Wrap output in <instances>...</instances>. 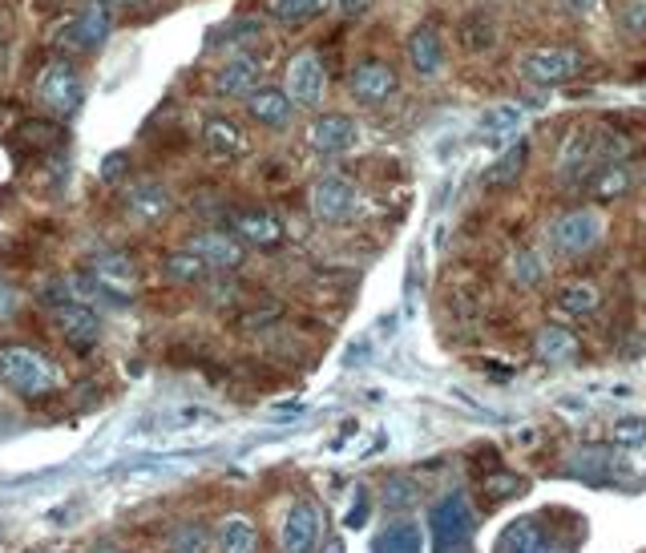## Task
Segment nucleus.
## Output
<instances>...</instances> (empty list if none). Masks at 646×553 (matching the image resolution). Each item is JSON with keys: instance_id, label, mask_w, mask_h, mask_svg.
Here are the masks:
<instances>
[{"instance_id": "nucleus-7", "label": "nucleus", "mask_w": 646, "mask_h": 553, "mask_svg": "<svg viewBox=\"0 0 646 553\" xmlns=\"http://www.w3.org/2000/svg\"><path fill=\"white\" fill-rule=\"evenodd\" d=\"M356 206V186L340 174H323L315 186H311V210L319 223H344Z\"/></svg>"}, {"instance_id": "nucleus-25", "label": "nucleus", "mask_w": 646, "mask_h": 553, "mask_svg": "<svg viewBox=\"0 0 646 553\" xmlns=\"http://www.w3.org/2000/svg\"><path fill=\"white\" fill-rule=\"evenodd\" d=\"M162 271H166V279L170 283H182V287H190V283H202L206 279V263L186 247V251H174V255H166V263H162Z\"/></svg>"}, {"instance_id": "nucleus-35", "label": "nucleus", "mask_w": 646, "mask_h": 553, "mask_svg": "<svg viewBox=\"0 0 646 553\" xmlns=\"http://www.w3.org/2000/svg\"><path fill=\"white\" fill-rule=\"evenodd\" d=\"M513 271H517V279H521L525 287H533V283H542V279H546V267L537 263V255H533V251H521V255L513 259Z\"/></svg>"}, {"instance_id": "nucleus-37", "label": "nucleus", "mask_w": 646, "mask_h": 553, "mask_svg": "<svg viewBox=\"0 0 646 553\" xmlns=\"http://www.w3.org/2000/svg\"><path fill=\"white\" fill-rule=\"evenodd\" d=\"M279 315H283V307H279V303H259V307H255V311H247V315H243L239 323H243L247 331H259V327H267V323H275Z\"/></svg>"}, {"instance_id": "nucleus-41", "label": "nucleus", "mask_w": 646, "mask_h": 553, "mask_svg": "<svg viewBox=\"0 0 646 553\" xmlns=\"http://www.w3.org/2000/svg\"><path fill=\"white\" fill-rule=\"evenodd\" d=\"M122 170H126V154H110V158H105V166H101L105 178H118Z\"/></svg>"}, {"instance_id": "nucleus-40", "label": "nucleus", "mask_w": 646, "mask_h": 553, "mask_svg": "<svg viewBox=\"0 0 646 553\" xmlns=\"http://www.w3.org/2000/svg\"><path fill=\"white\" fill-rule=\"evenodd\" d=\"M210 412H202V408H178V412H170L166 416V428H186V424H194V420H206Z\"/></svg>"}, {"instance_id": "nucleus-17", "label": "nucleus", "mask_w": 646, "mask_h": 553, "mask_svg": "<svg viewBox=\"0 0 646 553\" xmlns=\"http://www.w3.org/2000/svg\"><path fill=\"white\" fill-rule=\"evenodd\" d=\"M408 61L420 77H437L445 69V45H441V33L433 25H420L408 37Z\"/></svg>"}, {"instance_id": "nucleus-19", "label": "nucleus", "mask_w": 646, "mask_h": 553, "mask_svg": "<svg viewBox=\"0 0 646 553\" xmlns=\"http://www.w3.org/2000/svg\"><path fill=\"white\" fill-rule=\"evenodd\" d=\"M235 235L251 247H275L283 239V223L267 210H239L235 214Z\"/></svg>"}, {"instance_id": "nucleus-36", "label": "nucleus", "mask_w": 646, "mask_h": 553, "mask_svg": "<svg viewBox=\"0 0 646 553\" xmlns=\"http://www.w3.org/2000/svg\"><path fill=\"white\" fill-rule=\"evenodd\" d=\"M614 440H618V445H642V440H646V420L642 416H630V420H618L614 424Z\"/></svg>"}, {"instance_id": "nucleus-10", "label": "nucleus", "mask_w": 646, "mask_h": 553, "mask_svg": "<svg viewBox=\"0 0 646 553\" xmlns=\"http://www.w3.org/2000/svg\"><path fill=\"white\" fill-rule=\"evenodd\" d=\"M53 319H57L61 336L73 348H93L101 340V315L93 307H85V303H73V299L69 303H57L53 307Z\"/></svg>"}, {"instance_id": "nucleus-23", "label": "nucleus", "mask_w": 646, "mask_h": 553, "mask_svg": "<svg viewBox=\"0 0 646 553\" xmlns=\"http://www.w3.org/2000/svg\"><path fill=\"white\" fill-rule=\"evenodd\" d=\"M219 549L223 553H259V529H255V521L243 517V513H231L219 525Z\"/></svg>"}, {"instance_id": "nucleus-42", "label": "nucleus", "mask_w": 646, "mask_h": 553, "mask_svg": "<svg viewBox=\"0 0 646 553\" xmlns=\"http://www.w3.org/2000/svg\"><path fill=\"white\" fill-rule=\"evenodd\" d=\"M336 9H340L344 17H360V13L368 9V0H336Z\"/></svg>"}, {"instance_id": "nucleus-21", "label": "nucleus", "mask_w": 646, "mask_h": 553, "mask_svg": "<svg viewBox=\"0 0 646 553\" xmlns=\"http://www.w3.org/2000/svg\"><path fill=\"white\" fill-rule=\"evenodd\" d=\"M65 142V130L61 126H53V122H21L17 130H13V138H9V146L17 150V154H45V150H57Z\"/></svg>"}, {"instance_id": "nucleus-20", "label": "nucleus", "mask_w": 646, "mask_h": 553, "mask_svg": "<svg viewBox=\"0 0 646 553\" xmlns=\"http://www.w3.org/2000/svg\"><path fill=\"white\" fill-rule=\"evenodd\" d=\"M126 202H130V214H134V218H142V223H158L162 214H170L174 194H170V186H162V182H138V186L126 194Z\"/></svg>"}, {"instance_id": "nucleus-15", "label": "nucleus", "mask_w": 646, "mask_h": 553, "mask_svg": "<svg viewBox=\"0 0 646 553\" xmlns=\"http://www.w3.org/2000/svg\"><path fill=\"white\" fill-rule=\"evenodd\" d=\"M190 251L210 267V271H235L243 263V247L235 243V235L223 231H202L190 239Z\"/></svg>"}, {"instance_id": "nucleus-47", "label": "nucleus", "mask_w": 646, "mask_h": 553, "mask_svg": "<svg viewBox=\"0 0 646 553\" xmlns=\"http://www.w3.org/2000/svg\"><path fill=\"white\" fill-rule=\"evenodd\" d=\"M25 553H41V549H25Z\"/></svg>"}, {"instance_id": "nucleus-46", "label": "nucleus", "mask_w": 646, "mask_h": 553, "mask_svg": "<svg viewBox=\"0 0 646 553\" xmlns=\"http://www.w3.org/2000/svg\"><path fill=\"white\" fill-rule=\"evenodd\" d=\"M114 5H138V0H114Z\"/></svg>"}, {"instance_id": "nucleus-44", "label": "nucleus", "mask_w": 646, "mask_h": 553, "mask_svg": "<svg viewBox=\"0 0 646 553\" xmlns=\"http://www.w3.org/2000/svg\"><path fill=\"white\" fill-rule=\"evenodd\" d=\"M328 553H344V541H328Z\"/></svg>"}, {"instance_id": "nucleus-31", "label": "nucleus", "mask_w": 646, "mask_h": 553, "mask_svg": "<svg viewBox=\"0 0 646 553\" xmlns=\"http://www.w3.org/2000/svg\"><path fill=\"white\" fill-rule=\"evenodd\" d=\"M558 307H562V311H570V315H590V311L598 307V287H590V283H574V287H566V291L558 295Z\"/></svg>"}, {"instance_id": "nucleus-13", "label": "nucleus", "mask_w": 646, "mask_h": 553, "mask_svg": "<svg viewBox=\"0 0 646 553\" xmlns=\"http://www.w3.org/2000/svg\"><path fill=\"white\" fill-rule=\"evenodd\" d=\"M307 142L319 154H344L356 146V122L348 114H319L307 130Z\"/></svg>"}, {"instance_id": "nucleus-4", "label": "nucleus", "mask_w": 646, "mask_h": 553, "mask_svg": "<svg viewBox=\"0 0 646 553\" xmlns=\"http://www.w3.org/2000/svg\"><path fill=\"white\" fill-rule=\"evenodd\" d=\"M323 93H328V69H323L319 53H311V49L295 53L287 65V97L303 109H315V105H323Z\"/></svg>"}, {"instance_id": "nucleus-39", "label": "nucleus", "mask_w": 646, "mask_h": 553, "mask_svg": "<svg viewBox=\"0 0 646 553\" xmlns=\"http://www.w3.org/2000/svg\"><path fill=\"white\" fill-rule=\"evenodd\" d=\"M412 497H416L412 481H388V485H384V501H388L392 509H400V505H412Z\"/></svg>"}, {"instance_id": "nucleus-45", "label": "nucleus", "mask_w": 646, "mask_h": 553, "mask_svg": "<svg viewBox=\"0 0 646 553\" xmlns=\"http://www.w3.org/2000/svg\"><path fill=\"white\" fill-rule=\"evenodd\" d=\"M97 553H122V549H114V545H101V549H97Z\"/></svg>"}, {"instance_id": "nucleus-34", "label": "nucleus", "mask_w": 646, "mask_h": 553, "mask_svg": "<svg viewBox=\"0 0 646 553\" xmlns=\"http://www.w3.org/2000/svg\"><path fill=\"white\" fill-rule=\"evenodd\" d=\"M517 493H525V485H521V477H513V473H493V477L485 481V497H489V501H505V497H517Z\"/></svg>"}, {"instance_id": "nucleus-9", "label": "nucleus", "mask_w": 646, "mask_h": 553, "mask_svg": "<svg viewBox=\"0 0 646 553\" xmlns=\"http://www.w3.org/2000/svg\"><path fill=\"white\" fill-rule=\"evenodd\" d=\"M319 533H323L319 505L295 501L291 513H287V521H283V553H315Z\"/></svg>"}, {"instance_id": "nucleus-6", "label": "nucleus", "mask_w": 646, "mask_h": 553, "mask_svg": "<svg viewBox=\"0 0 646 553\" xmlns=\"http://www.w3.org/2000/svg\"><path fill=\"white\" fill-rule=\"evenodd\" d=\"M582 69L574 49H533L521 57V77L529 85H562Z\"/></svg>"}, {"instance_id": "nucleus-43", "label": "nucleus", "mask_w": 646, "mask_h": 553, "mask_svg": "<svg viewBox=\"0 0 646 553\" xmlns=\"http://www.w3.org/2000/svg\"><path fill=\"white\" fill-rule=\"evenodd\" d=\"M368 521V497L360 493V501H356V509L348 513V525H364Z\"/></svg>"}, {"instance_id": "nucleus-14", "label": "nucleus", "mask_w": 646, "mask_h": 553, "mask_svg": "<svg viewBox=\"0 0 646 553\" xmlns=\"http://www.w3.org/2000/svg\"><path fill=\"white\" fill-rule=\"evenodd\" d=\"M243 101H247V114H251L259 126H267V130L287 126V122H291V114H295V101L287 97V89L259 85V89H255V93H247Z\"/></svg>"}, {"instance_id": "nucleus-18", "label": "nucleus", "mask_w": 646, "mask_h": 553, "mask_svg": "<svg viewBox=\"0 0 646 553\" xmlns=\"http://www.w3.org/2000/svg\"><path fill=\"white\" fill-rule=\"evenodd\" d=\"M630 186H634V170H630L626 162H618V158L598 162V166L590 170V178H586V190H590L594 198H602V202L622 198Z\"/></svg>"}, {"instance_id": "nucleus-3", "label": "nucleus", "mask_w": 646, "mask_h": 553, "mask_svg": "<svg viewBox=\"0 0 646 553\" xmlns=\"http://www.w3.org/2000/svg\"><path fill=\"white\" fill-rule=\"evenodd\" d=\"M37 97L49 114L57 118H73L81 109V97H85V81L81 73L69 65V61H53L37 73Z\"/></svg>"}, {"instance_id": "nucleus-5", "label": "nucleus", "mask_w": 646, "mask_h": 553, "mask_svg": "<svg viewBox=\"0 0 646 553\" xmlns=\"http://www.w3.org/2000/svg\"><path fill=\"white\" fill-rule=\"evenodd\" d=\"M114 29V0H85V9L73 17V25L65 29V45L89 53L97 45H105V37H110Z\"/></svg>"}, {"instance_id": "nucleus-30", "label": "nucleus", "mask_w": 646, "mask_h": 553, "mask_svg": "<svg viewBox=\"0 0 646 553\" xmlns=\"http://www.w3.org/2000/svg\"><path fill=\"white\" fill-rule=\"evenodd\" d=\"M525 158H529V146H525V142H517V146H513V150H509V154H505V158L485 174V182H489V186H501V182L509 186V182L525 170Z\"/></svg>"}, {"instance_id": "nucleus-1", "label": "nucleus", "mask_w": 646, "mask_h": 553, "mask_svg": "<svg viewBox=\"0 0 646 553\" xmlns=\"http://www.w3.org/2000/svg\"><path fill=\"white\" fill-rule=\"evenodd\" d=\"M0 380H5L17 396L37 400V396L53 392V384H57V368H53V360H49L41 348L9 344V348H0Z\"/></svg>"}, {"instance_id": "nucleus-24", "label": "nucleus", "mask_w": 646, "mask_h": 553, "mask_svg": "<svg viewBox=\"0 0 646 553\" xmlns=\"http://www.w3.org/2000/svg\"><path fill=\"white\" fill-rule=\"evenodd\" d=\"M537 356L542 360H574L578 356V340H574V331L566 327H542L537 331Z\"/></svg>"}, {"instance_id": "nucleus-22", "label": "nucleus", "mask_w": 646, "mask_h": 553, "mask_svg": "<svg viewBox=\"0 0 646 553\" xmlns=\"http://www.w3.org/2000/svg\"><path fill=\"white\" fill-rule=\"evenodd\" d=\"M93 275H97L101 287H114V283L126 287V283L138 279V263L126 251H97L93 255Z\"/></svg>"}, {"instance_id": "nucleus-11", "label": "nucleus", "mask_w": 646, "mask_h": 553, "mask_svg": "<svg viewBox=\"0 0 646 553\" xmlns=\"http://www.w3.org/2000/svg\"><path fill=\"white\" fill-rule=\"evenodd\" d=\"M259 77H263V65H259V57H251V53H235L227 65H219V73H214V93L219 97H247V93H255L259 89Z\"/></svg>"}, {"instance_id": "nucleus-38", "label": "nucleus", "mask_w": 646, "mask_h": 553, "mask_svg": "<svg viewBox=\"0 0 646 553\" xmlns=\"http://www.w3.org/2000/svg\"><path fill=\"white\" fill-rule=\"evenodd\" d=\"M21 311V291L13 287V279L0 271V319H13Z\"/></svg>"}, {"instance_id": "nucleus-33", "label": "nucleus", "mask_w": 646, "mask_h": 553, "mask_svg": "<svg viewBox=\"0 0 646 553\" xmlns=\"http://www.w3.org/2000/svg\"><path fill=\"white\" fill-rule=\"evenodd\" d=\"M461 41H465L473 53H481V49H489V45L497 41V33H493V25H489L485 17H477V21H465V25H461Z\"/></svg>"}, {"instance_id": "nucleus-26", "label": "nucleus", "mask_w": 646, "mask_h": 553, "mask_svg": "<svg viewBox=\"0 0 646 553\" xmlns=\"http://www.w3.org/2000/svg\"><path fill=\"white\" fill-rule=\"evenodd\" d=\"M517 130H521V105H493L489 114L481 118V134H485V138L505 142V138H513Z\"/></svg>"}, {"instance_id": "nucleus-28", "label": "nucleus", "mask_w": 646, "mask_h": 553, "mask_svg": "<svg viewBox=\"0 0 646 553\" xmlns=\"http://www.w3.org/2000/svg\"><path fill=\"white\" fill-rule=\"evenodd\" d=\"M416 549H420V533H416L412 521L388 525V529L380 533V541H376V553H416Z\"/></svg>"}, {"instance_id": "nucleus-27", "label": "nucleus", "mask_w": 646, "mask_h": 553, "mask_svg": "<svg viewBox=\"0 0 646 553\" xmlns=\"http://www.w3.org/2000/svg\"><path fill=\"white\" fill-rule=\"evenodd\" d=\"M166 553H210V529L198 525V521L178 525L166 541Z\"/></svg>"}, {"instance_id": "nucleus-12", "label": "nucleus", "mask_w": 646, "mask_h": 553, "mask_svg": "<svg viewBox=\"0 0 646 553\" xmlns=\"http://www.w3.org/2000/svg\"><path fill=\"white\" fill-rule=\"evenodd\" d=\"M348 85H352V97H356V101L380 105V101H388V97L396 93V73H392V65H384V61H360V65L352 69Z\"/></svg>"}, {"instance_id": "nucleus-29", "label": "nucleus", "mask_w": 646, "mask_h": 553, "mask_svg": "<svg viewBox=\"0 0 646 553\" xmlns=\"http://www.w3.org/2000/svg\"><path fill=\"white\" fill-rule=\"evenodd\" d=\"M614 21H618V33L646 37V0H618Z\"/></svg>"}, {"instance_id": "nucleus-16", "label": "nucleus", "mask_w": 646, "mask_h": 553, "mask_svg": "<svg viewBox=\"0 0 646 553\" xmlns=\"http://www.w3.org/2000/svg\"><path fill=\"white\" fill-rule=\"evenodd\" d=\"M202 146H206V154H210V158L227 162V158H239V154L247 150V138H243L239 122L214 114V118H206V122H202Z\"/></svg>"}, {"instance_id": "nucleus-32", "label": "nucleus", "mask_w": 646, "mask_h": 553, "mask_svg": "<svg viewBox=\"0 0 646 553\" xmlns=\"http://www.w3.org/2000/svg\"><path fill=\"white\" fill-rule=\"evenodd\" d=\"M323 9V0H271V13L287 25H299V21H311L315 13Z\"/></svg>"}, {"instance_id": "nucleus-2", "label": "nucleus", "mask_w": 646, "mask_h": 553, "mask_svg": "<svg viewBox=\"0 0 646 553\" xmlns=\"http://www.w3.org/2000/svg\"><path fill=\"white\" fill-rule=\"evenodd\" d=\"M428 525H433V549L437 553H469L473 509H469V497L461 489L433 505V517H428Z\"/></svg>"}, {"instance_id": "nucleus-8", "label": "nucleus", "mask_w": 646, "mask_h": 553, "mask_svg": "<svg viewBox=\"0 0 646 553\" xmlns=\"http://www.w3.org/2000/svg\"><path fill=\"white\" fill-rule=\"evenodd\" d=\"M602 231H606V223H602L598 210H570V214L558 218L554 243H558V251H566V255H582V251H590V247L602 239Z\"/></svg>"}]
</instances>
